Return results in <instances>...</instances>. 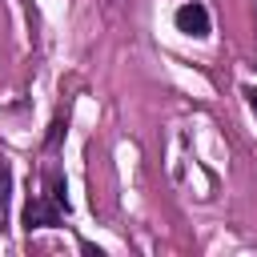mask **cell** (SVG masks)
Instances as JSON below:
<instances>
[{
	"mask_svg": "<svg viewBox=\"0 0 257 257\" xmlns=\"http://www.w3.org/2000/svg\"><path fill=\"white\" fill-rule=\"evenodd\" d=\"M64 217H68V205H60L52 193H32L28 197V205H24V213H20V221H24V229L28 233H36V229H56V225H64Z\"/></svg>",
	"mask_w": 257,
	"mask_h": 257,
	"instance_id": "obj_1",
	"label": "cell"
},
{
	"mask_svg": "<svg viewBox=\"0 0 257 257\" xmlns=\"http://www.w3.org/2000/svg\"><path fill=\"white\" fill-rule=\"evenodd\" d=\"M173 24H177V32H185V36H193V40H209V36H213V16H209L205 0H185V4H177Z\"/></svg>",
	"mask_w": 257,
	"mask_h": 257,
	"instance_id": "obj_2",
	"label": "cell"
},
{
	"mask_svg": "<svg viewBox=\"0 0 257 257\" xmlns=\"http://www.w3.org/2000/svg\"><path fill=\"white\" fill-rule=\"evenodd\" d=\"M8 205H12V161L0 153V233L8 229Z\"/></svg>",
	"mask_w": 257,
	"mask_h": 257,
	"instance_id": "obj_3",
	"label": "cell"
},
{
	"mask_svg": "<svg viewBox=\"0 0 257 257\" xmlns=\"http://www.w3.org/2000/svg\"><path fill=\"white\" fill-rule=\"evenodd\" d=\"M245 104H249V112L257 116V84H245Z\"/></svg>",
	"mask_w": 257,
	"mask_h": 257,
	"instance_id": "obj_4",
	"label": "cell"
}]
</instances>
